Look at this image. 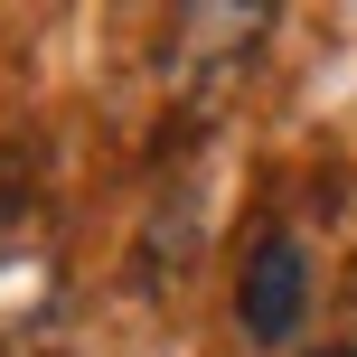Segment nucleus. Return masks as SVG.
<instances>
[{"label":"nucleus","instance_id":"obj_1","mask_svg":"<svg viewBox=\"0 0 357 357\" xmlns=\"http://www.w3.org/2000/svg\"><path fill=\"white\" fill-rule=\"evenodd\" d=\"M235 320H245V339L254 348H282L291 329L310 320V254H301V235H254L245 245V273H235Z\"/></svg>","mask_w":357,"mask_h":357},{"label":"nucleus","instance_id":"obj_2","mask_svg":"<svg viewBox=\"0 0 357 357\" xmlns=\"http://www.w3.org/2000/svg\"><path fill=\"white\" fill-rule=\"evenodd\" d=\"M320 357H357V348H320Z\"/></svg>","mask_w":357,"mask_h":357}]
</instances>
